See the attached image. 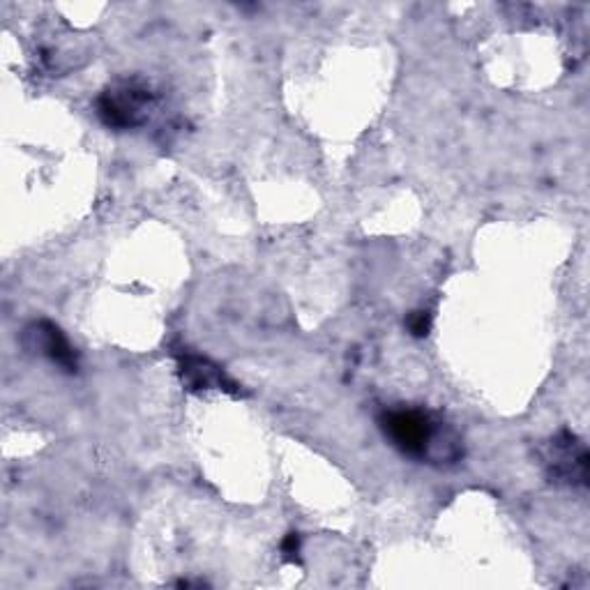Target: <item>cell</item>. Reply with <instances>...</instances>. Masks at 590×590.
<instances>
[{
	"label": "cell",
	"instance_id": "6da1fadb",
	"mask_svg": "<svg viewBox=\"0 0 590 590\" xmlns=\"http://www.w3.org/2000/svg\"><path fill=\"white\" fill-rule=\"evenodd\" d=\"M386 439L397 450L413 456V460L429 462H454L462 454V443L452 429L434 413L420 409H388L378 417Z\"/></svg>",
	"mask_w": 590,
	"mask_h": 590
},
{
	"label": "cell",
	"instance_id": "3957f363",
	"mask_svg": "<svg viewBox=\"0 0 590 590\" xmlns=\"http://www.w3.org/2000/svg\"><path fill=\"white\" fill-rule=\"evenodd\" d=\"M549 478L569 487H586L588 480V450L575 434L561 431L549 445L547 454Z\"/></svg>",
	"mask_w": 590,
	"mask_h": 590
},
{
	"label": "cell",
	"instance_id": "5b68a950",
	"mask_svg": "<svg viewBox=\"0 0 590 590\" xmlns=\"http://www.w3.org/2000/svg\"><path fill=\"white\" fill-rule=\"evenodd\" d=\"M180 374L187 386L192 388H224V390H234L236 384L234 380H228L226 374L213 365L211 360H205L201 355H180Z\"/></svg>",
	"mask_w": 590,
	"mask_h": 590
},
{
	"label": "cell",
	"instance_id": "8992f818",
	"mask_svg": "<svg viewBox=\"0 0 590 590\" xmlns=\"http://www.w3.org/2000/svg\"><path fill=\"white\" fill-rule=\"evenodd\" d=\"M406 328L413 337H427L431 330V314L429 312H413L406 321Z\"/></svg>",
	"mask_w": 590,
	"mask_h": 590
},
{
	"label": "cell",
	"instance_id": "7a4b0ae2",
	"mask_svg": "<svg viewBox=\"0 0 590 590\" xmlns=\"http://www.w3.org/2000/svg\"><path fill=\"white\" fill-rule=\"evenodd\" d=\"M152 102V92L141 81H123L109 88L98 100V116L104 125L127 129L146 121V109Z\"/></svg>",
	"mask_w": 590,
	"mask_h": 590
},
{
	"label": "cell",
	"instance_id": "52a82bcc",
	"mask_svg": "<svg viewBox=\"0 0 590 590\" xmlns=\"http://www.w3.org/2000/svg\"><path fill=\"white\" fill-rule=\"evenodd\" d=\"M298 549H300V540H298V536H296V532H289V538L284 540V544H281L284 556H287L289 561H296Z\"/></svg>",
	"mask_w": 590,
	"mask_h": 590
},
{
	"label": "cell",
	"instance_id": "277c9868",
	"mask_svg": "<svg viewBox=\"0 0 590 590\" xmlns=\"http://www.w3.org/2000/svg\"><path fill=\"white\" fill-rule=\"evenodd\" d=\"M28 339H33V347L47 355L51 363L63 367L65 372L74 374L79 369V360H76V353L67 337L61 332V328H55L49 321H40L35 326L28 328Z\"/></svg>",
	"mask_w": 590,
	"mask_h": 590
}]
</instances>
